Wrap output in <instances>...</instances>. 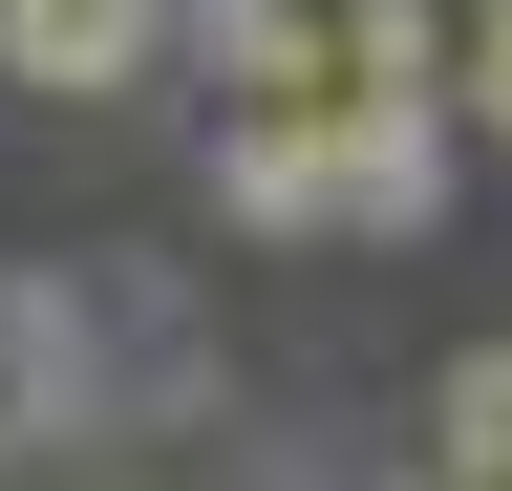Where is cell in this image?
Wrapping results in <instances>:
<instances>
[{"label":"cell","instance_id":"obj_2","mask_svg":"<svg viewBox=\"0 0 512 491\" xmlns=\"http://www.w3.org/2000/svg\"><path fill=\"white\" fill-rule=\"evenodd\" d=\"M0 86H43V107L171 86V0H0Z\"/></svg>","mask_w":512,"mask_h":491},{"label":"cell","instance_id":"obj_6","mask_svg":"<svg viewBox=\"0 0 512 491\" xmlns=\"http://www.w3.org/2000/svg\"><path fill=\"white\" fill-rule=\"evenodd\" d=\"M192 193L235 235H342V171H320V107H235L214 150H192Z\"/></svg>","mask_w":512,"mask_h":491},{"label":"cell","instance_id":"obj_7","mask_svg":"<svg viewBox=\"0 0 512 491\" xmlns=\"http://www.w3.org/2000/svg\"><path fill=\"white\" fill-rule=\"evenodd\" d=\"M320 107H448V0H320Z\"/></svg>","mask_w":512,"mask_h":491},{"label":"cell","instance_id":"obj_8","mask_svg":"<svg viewBox=\"0 0 512 491\" xmlns=\"http://www.w3.org/2000/svg\"><path fill=\"white\" fill-rule=\"evenodd\" d=\"M427 491H512V342L448 363V406H427Z\"/></svg>","mask_w":512,"mask_h":491},{"label":"cell","instance_id":"obj_9","mask_svg":"<svg viewBox=\"0 0 512 491\" xmlns=\"http://www.w3.org/2000/svg\"><path fill=\"white\" fill-rule=\"evenodd\" d=\"M448 129L512 150V0H448Z\"/></svg>","mask_w":512,"mask_h":491},{"label":"cell","instance_id":"obj_4","mask_svg":"<svg viewBox=\"0 0 512 491\" xmlns=\"http://www.w3.org/2000/svg\"><path fill=\"white\" fill-rule=\"evenodd\" d=\"M86 449V342H64V257H0V470Z\"/></svg>","mask_w":512,"mask_h":491},{"label":"cell","instance_id":"obj_10","mask_svg":"<svg viewBox=\"0 0 512 491\" xmlns=\"http://www.w3.org/2000/svg\"><path fill=\"white\" fill-rule=\"evenodd\" d=\"M278 491H342V470H278Z\"/></svg>","mask_w":512,"mask_h":491},{"label":"cell","instance_id":"obj_3","mask_svg":"<svg viewBox=\"0 0 512 491\" xmlns=\"http://www.w3.org/2000/svg\"><path fill=\"white\" fill-rule=\"evenodd\" d=\"M320 171H342V235H448L470 129H448V107H320Z\"/></svg>","mask_w":512,"mask_h":491},{"label":"cell","instance_id":"obj_1","mask_svg":"<svg viewBox=\"0 0 512 491\" xmlns=\"http://www.w3.org/2000/svg\"><path fill=\"white\" fill-rule=\"evenodd\" d=\"M64 342H86V427H214V385H235L150 257H64Z\"/></svg>","mask_w":512,"mask_h":491},{"label":"cell","instance_id":"obj_5","mask_svg":"<svg viewBox=\"0 0 512 491\" xmlns=\"http://www.w3.org/2000/svg\"><path fill=\"white\" fill-rule=\"evenodd\" d=\"M171 65L214 86V129L235 107H320V0H171Z\"/></svg>","mask_w":512,"mask_h":491}]
</instances>
